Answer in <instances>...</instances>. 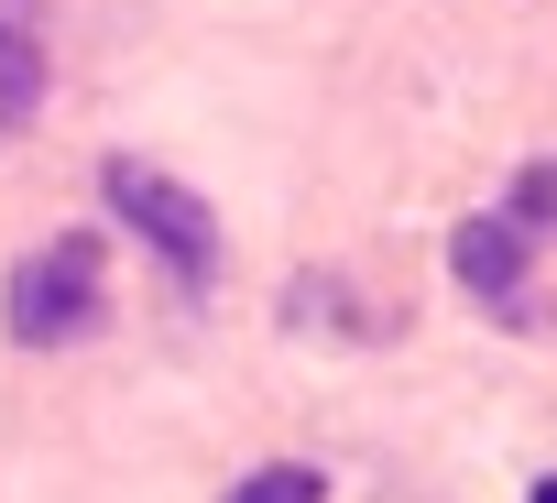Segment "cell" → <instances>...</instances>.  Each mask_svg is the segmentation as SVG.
I'll use <instances>...</instances> for the list:
<instances>
[{"label": "cell", "mask_w": 557, "mask_h": 503, "mask_svg": "<svg viewBox=\"0 0 557 503\" xmlns=\"http://www.w3.org/2000/svg\"><path fill=\"white\" fill-rule=\"evenodd\" d=\"M45 34H34V0H0V143H23L45 110Z\"/></svg>", "instance_id": "4"}, {"label": "cell", "mask_w": 557, "mask_h": 503, "mask_svg": "<svg viewBox=\"0 0 557 503\" xmlns=\"http://www.w3.org/2000/svg\"><path fill=\"white\" fill-rule=\"evenodd\" d=\"M99 197L121 208L132 241L164 252V274H175L186 296L219 285V219H208V197H197L186 175H164V164H143V154H110V164H99Z\"/></svg>", "instance_id": "2"}, {"label": "cell", "mask_w": 557, "mask_h": 503, "mask_svg": "<svg viewBox=\"0 0 557 503\" xmlns=\"http://www.w3.org/2000/svg\"><path fill=\"white\" fill-rule=\"evenodd\" d=\"M230 503H329V470L318 459H262L230 481Z\"/></svg>", "instance_id": "5"}, {"label": "cell", "mask_w": 557, "mask_h": 503, "mask_svg": "<svg viewBox=\"0 0 557 503\" xmlns=\"http://www.w3.org/2000/svg\"><path fill=\"white\" fill-rule=\"evenodd\" d=\"M535 503H557V481H535Z\"/></svg>", "instance_id": "6"}, {"label": "cell", "mask_w": 557, "mask_h": 503, "mask_svg": "<svg viewBox=\"0 0 557 503\" xmlns=\"http://www.w3.org/2000/svg\"><path fill=\"white\" fill-rule=\"evenodd\" d=\"M99 318H110V252L88 230L34 241L12 263V285H0V329L23 351H77V340H99Z\"/></svg>", "instance_id": "1"}, {"label": "cell", "mask_w": 557, "mask_h": 503, "mask_svg": "<svg viewBox=\"0 0 557 503\" xmlns=\"http://www.w3.org/2000/svg\"><path fill=\"white\" fill-rule=\"evenodd\" d=\"M524 263H535V252H524L513 219H459V230H448V274H459L481 307H524Z\"/></svg>", "instance_id": "3"}]
</instances>
